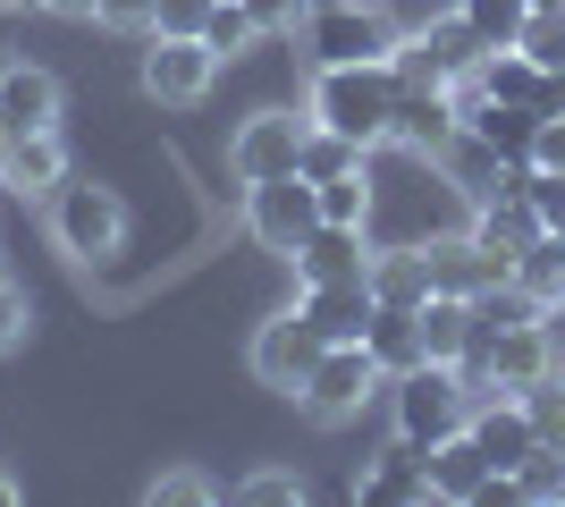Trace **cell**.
<instances>
[{
  "mask_svg": "<svg viewBox=\"0 0 565 507\" xmlns=\"http://www.w3.org/2000/svg\"><path fill=\"white\" fill-rule=\"evenodd\" d=\"M423 465H430V507H481L490 499V457L472 448V432H456V440H439V448H423Z\"/></svg>",
  "mask_w": 565,
  "mask_h": 507,
  "instance_id": "obj_16",
  "label": "cell"
},
{
  "mask_svg": "<svg viewBox=\"0 0 565 507\" xmlns=\"http://www.w3.org/2000/svg\"><path fill=\"white\" fill-rule=\"evenodd\" d=\"M68 145H60V127H34V136H9L0 145V194H34V203H51V187L68 178Z\"/></svg>",
  "mask_w": 565,
  "mask_h": 507,
  "instance_id": "obj_13",
  "label": "cell"
},
{
  "mask_svg": "<svg viewBox=\"0 0 565 507\" xmlns=\"http://www.w3.org/2000/svg\"><path fill=\"white\" fill-rule=\"evenodd\" d=\"M372 271H363V279H321V288H305L296 296V314L312 321V330H321V347H338V338H363L372 330Z\"/></svg>",
  "mask_w": 565,
  "mask_h": 507,
  "instance_id": "obj_15",
  "label": "cell"
},
{
  "mask_svg": "<svg viewBox=\"0 0 565 507\" xmlns=\"http://www.w3.org/2000/svg\"><path fill=\"white\" fill-rule=\"evenodd\" d=\"M372 161V152L354 145V136H338V127H305V152H296V169H305L312 187H321V178H347V169H363Z\"/></svg>",
  "mask_w": 565,
  "mask_h": 507,
  "instance_id": "obj_25",
  "label": "cell"
},
{
  "mask_svg": "<svg viewBox=\"0 0 565 507\" xmlns=\"http://www.w3.org/2000/svg\"><path fill=\"white\" fill-rule=\"evenodd\" d=\"M43 9H51V18H94L102 0H43Z\"/></svg>",
  "mask_w": 565,
  "mask_h": 507,
  "instance_id": "obj_41",
  "label": "cell"
},
{
  "mask_svg": "<svg viewBox=\"0 0 565 507\" xmlns=\"http://www.w3.org/2000/svg\"><path fill=\"white\" fill-rule=\"evenodd\" d=\"M51 245L68 254V263H110L118 245H127V194L110 187V178H60L51 187Z\"/></svg>",
  "mask_w": 565,
  "mask_h": 507,
  "instance_id": "obj_2",
  "label": "cell"
},
{
  "mask_svg": "<svg viewBox=\"0 0 565 507\" xmlns=\"http://www.w3.org/2000/svg\"><path fill=\"white\" fill-rule=\"evenodd\" d=\"M372 296H380V305H423V296H430V263H423V245H414V237L372 245Z\"/></svg>",
  "mask_w": 565,
  "mask_h": 507,
  "instance_id": "obj_22",
  "label": "cell"
},
{
  "mask_svg": "<svg viewBox=\"0 0 565 507\" xmlns=\"http://www.w3.org/2000/svg\"><path fill=\"white\" fill-rule=\"evenodd\" d=\"M9 60H18V51H9V25H0V76H9Z\"/></svg>",
  "mask_w": 565,
  "mask_h": 507,
  "instance_id": "obj_44",
  "label": "cell"
},
{
  "mask_svg": "<svg viewBox=\"0 0 565 507\" xmlns=\"http://www.w3.org/2000/svg\"><path fill=\"white\" fill-rule=\"evenodd\" d=\"M515 499H532V507H565V440H541V448L515 465Z\"/></svg>",
  "mask_w": 565,
  "mask_h": 507,
  "instance_id": "obj_28",
  "label": "cell"
},
{
  "mask_svg": "<svg viewBox=\"0 0 565 507\" xmlns=\"http://www.w3.org/2000/svg\"><path fill=\"white\" fill-rule=\"evenodd\" d=\"M523 51H532L541 68H565V9H557V18H532V25H523Z\"/></svg>",
  "mask_w": 565,
  "mask_h": 507,
  "instance_id": "obj_36",
  "label": "cell"
},
{
  "mask_svg": "<svg viewBox=\"0 0 565 507\" xmlns=\"http://www.w3.org/2000/svg\"><path fill=\"white\" fill-rule=\"evenodd\" d=\"M388 423H397V440H414V448H439V440H456L472 423V389L456 381V363H414V372H397L388 381Z\"/></svg>",
  "mask_w": 565,
  "mask_h": 507,
  "instance_id": "obj_3",
  "label": "cell"
},
{
  "mask_svg": "<svg viewBox=\"0 0 565 507\" xmlns=\"http://www.w3.org/2000/svg\"><path fill=\"white\" fill-rule=\"evenodd\" d=\"M228 499H236V507H287V499H305V474H287V465H262V474H245Z\"/></svg>",
  "mask_w": 565,
  "mask_h": 507,
  "instance_id": "obj_33",
  "label": "cell"
},
{
  "mask_svg": "<svg viewBox=\"0 0 565 507\" xmlns=\"http://www.w3.org/2000/svg\"><path fill=\"white\" fill-rule=\"evenodd\" d=\"M541 338H548V372H565V296L541 305Z\"/></svg>",
  "mask_w": 565,
  "mask_h": 507,
  "instance_id": "obj_40",
  "label": "cell"
},
{
  "mask_svg": "<svg viewBox=\"0 0 565 507\" xmlns=\"http://www.w3.org/2000/svg\"><path fill=\"white\" fill-rule=\"evenodd\" d=\"M18 499H25V483L9 474V465H0V507H18Z\"/></svg>",
  "mask_w": 565,
  "mask_h": 507,
  "instance_id": "obj_42",
  "label": "cell"
},
{
  "mask_svg": "<svg viewBox=\"0 0 565 507\" xmlns=\"http://www.w3.org/2000/svg\"><path fill=\"white\" fill-rule=\"evenodd\" d=\"M414 314H423V356L430 363H456L472 347V296H439V288H430Z\"/></svg>",
  "mask_w": 565,
  "mask_h": 507,
  "instance_id": "obj_23",
  "label": "cell"
},
{
  "mask_svg": "<svg viewBox=\"0 0 565 507\" xmlns=\"http://www.w3.org/2000/svg\"><path fill=\"white\" fill-rule=\"evenodd\" d=\"M557 9H565V0H532V18H557Z\"/></svg>",
  "mask_w": 565,
  "mask_h": 507,
  "instance_id": "obj_45",
  "label": "cell"
},
{
  "mask_svg": "<svg viewBox=\"0 0 565 507\" xmlns=\"http://www.w3.org/2000/svg\"><path fill=\"white\" fill-rule=\"evenodd\" d=\"M0 279H9V263H0Z\"/></svg>",
  "mask_w": 565,
  "mask_h": 507,
  "instance_id": "obj_46",
  "label": "cell"
},
{
  "mask_svg": "<svg viewBox=\"0 0 565 507\" xmlns=\"http://www.w3.org/2000/svg\"><path fill=\"white\" fill-rule=\"evenodd\" d=\"M143 102H161V110H203L220 85V51L203 34H143V68H136Z\"/></svg>",
  "mask_w": 565,
  "mask_h": 507,
  "instance_id": "obj_5",
  "label": "cell"
},
{
  "mask_svg": "<svg viewBox=\"0 0 565 507\" xmlns=\"http://www.w3.org/2000/svg\"><path fill=\"white\" fill-rule=\"evenodd\" d=\"M465 136L481 152H498V161H532V136H541V110H523V102H472L465 110Z\"/></svg>",
  "mask_w": 565,
  "mask_h": 507,
  "instance_id": "obj_20",
  "label": "cell"
},
{
  "mask_svg": "<svg viewBox=\"0 0 565 507\" xmlns=\"http://www.w3.org/2000/svg\"><path fill=\"white\" fill-rule=\"evenodd\" d=\"M472 448L490 457V474H515L532 448H541V432H532V414H523V398H507V389H490V398H472Z\"/></svg>",
  "mask_w": 565,
  "mask_h": 507,
  "instance_id": "obj_10",
  "label": "cell"
},
{
  "mask_svg": "<svg viewBox=\"0 0 565 507\" xmlns=\"http://www.w3.org/2000/svg\"><path fill=\"white\" fill-rule=\"evenodd\" d=\"M354 499L363 507H430V465L414 440H388L363 474H354Z\"/></svg>",
  "mask_w": 565,
  "mask_h": 507,
  "instance_id": "obj_14",
  "label": "cell"
},
{
  "mask_svg": "<svg viewBox=\"0 0 565 507\" xmlns=\"http://www.w3.org/2000/svg\"><path fill=\"white\" fill-rule=\"evenodd\" d=\"M296 34H305L312 68H347V60H388L397 51V18L380 0H312Z\"/></svg>",
  "mask_w": 565,
  "mask_h": 507,
  "instance_id": "obj_4",
  "label": "cell"
},
{
  "mask_svg": "<svg viewBox=\"0 0 565 507\" xmlns=\"http://www.w3.org/2000/svg\"><path fill=\"white\" fill-rule=\"evenodd\" d=\"M305 119H312V127H338V136H354L363 152H380L388 136H397V68H388V60H347V68H312Z\"/></svg>",
  "mask_w": 565,
  "mask_h": 507,
  "instance_id": "obj_1",
  "label": "cell"
},
{
  "mask_svg": "<svg viewBox=\"0 0 565 507\" xmlns=\"http://www.w3.org/2000/svg\"><path fill=\"white\" fill-rule=\"evenodd\" d=\"M523 203H532V220H541L548 237H565V169H523Z\"/></svg>",
  "mask_w": 565,
  "mask_h": 507,
  "instance_id": "obj_31",
  "label": "cell"
},
{
  "mask_svg": "<svg viewBox=\"0 0 565 507\" xmlns=\"http://www.w3.org/2000/svg\"><path fill=\"white\" fill-rule=\"evenodd\" d=\"M25 330H34V305H25V288H18V279H0V356H18V347H25Z\"/></svg>",
  "mask_w": 565,
  "mask_h": 507,
  "instance_id": "obj_35",
  "label": "cell"
},
{
  "mask_svg": "<svg viewBox=\"0 0 565 507\" xmlns=\"http://www.w3.org/2000/svg\"><path fill=\"white\" fill-rule=\"evenodd\" d=\"M203 18H212V0H161L152 34H203Z\"/></svg>",
  "mask_w": 565,
  "mask_h": 507,
  "instance_id": "obj_38",
  "label": "cell"
},
{
  "mask_svg": "<svg viewBox=\"0 0 565 507\" xmlns=\"http://www.w3.org/2000/svg\"><path fill=\"white\" fill-rule=\"evenodd\" d=\"M363 347H372V363L388 372V381H397V372H414V363H423V314H414V305H372Z\"/></svg>",
  "mask_w": 565,
  "mask_h": 507,
  "instance_id": "obj_21",
  "label": "cell"
},
{
  "mask_svg": "<svg viewBox=\"0 0 565 507\" xmlns=\"http://www.w3.org/2000/svg\"><path fill=\"white\" fill-rule=\"evenodd\" d=\"M0 9H9V18H34V9H43V0H0Z\"/></svg>",
  "mask_w": 565,
  "mask_h": 507,
  "instance_id": "obj_43",
  "label": "cell"
},
{
  "mask_svg": "<svg viewBox=\"0 0 565 507\" xmlns=\"http://www.w3.org/2000/svg\"><path fill=\"white\" fill-rule=\"evenodd\" d=\"M287 263H296V288H321V279H363V271H372V229H330V220H321V229H312Z\"/></svg>",
  "mask_w": 565,
  "mask_h": 507,
  "instance_id": "obj_17",
  "label": "cell"
},
{
  "mask_svg": "<svg viewBox=\"0 0 565 507\" xmlns=\"http://www.w3.org/2000/svg\"><path fill=\"white\" fill-rule=\"evenodd\" d=\"M465 229H472V245H481V254H498L507 271H515L523 245H541V237H548L541 220H532V203H523V194H490V203H472Z\"/></svg>",
  "mask_w": 565,
  "mask_h": 507,
  "instance_id": "obj_19",
  "label": "cell"
},
{
  "mask_svg": "<svg viewBox=\"0 0 565 507\" xmlns=\"http://www.w3.org/2000/svg\"><path fill=\"white\" fill-rule=\"evenodd\" d=\"M60 76L43 68V60H9V76H0V145L9 136H34V127H60Z\"/></svg>",
  "mask_w": 565,
  "mask_h": 507,
  "instance_id": "obj_12",
  "label": "cell"
},
{
  "mask_svg": "<svg viewBox=\"0 0 565 507\" xmlns=\"http://www.w3.org/2000/svg\"><path fill=\"white\" fill-rule=\"evenodd\" d=\"M245 9H254L262 43H270V34H296V25H305V9H312V0H245Z\"/></svg>",
  "mask_w": 565,
  "mask_h": 507,
  "instance_id": "obj_37",
  "label": "cell"
},
{
  "mask_svg": "<svg viewBox=\"0 0 565 507\" xmlns=\"http://www.w3.org/2000/svg\"><path fill=\"white\" fill-rule=\"evenodd\" d=\"M203 43L220 51V68H236V60H245V51L262 43L254 9H245V0H212V18H203Z\"/></svg>",
  "mask_w": 565,
  "mask_h": 507,
  "instance_id": "obj_29",
  "label": "cell"
},
{
  "mask_svg": "<svg viewBox=\"0 0 565 507\" xmlns=\"http://www.w3.org/2000/svg\"><path fill=\"white\" fill-rule=\"evenodd\" d=\"M228 490L203 474V465H161L152 483H143V507H220Z\"/></svg>",
  "mask_w": 565,
  "mask_h": 507,
  "instance_id": "obj_26",
  "label": "cell"
},
{
  "mask_svg": "<svg viewBox=\"0 0 565 507\" xmlns=\"http://www.w3.org/2000/svg\"><path fill=\"white\" fill-rule=\"evenodd\" d=\"M532 161H541V169H565V110H557V119H541V136H532Z\"/></svg>",
  "mask_w": 565,
  "mask_h": 507,
  "instance_id": "obj_39",
  "label": "cell"
},
{
  "mask_svg": "<svg viewBox=\"0 0 565 507\" xmlns=\"http://www.w3.org/2000/svg\"><path fill=\"white\" fill-rule=\"evenodd\" d=\"M312 363H321V330H312L296 305H287V314H270V321H254V338H245V372H254L270 398H296Z\"/></svg>",
  "mask_w": 565,
  "mask_h": 507,
  "instance_id": "obj_9",
  "label": "cell"
},
{
  "mask_svg": "<svg viewBox=\"0 0 565 507\" xmlns=\"http://www.w3.org/2000/svg\"><path fill=\"white\" fill-rule=\"evenodd\" d=\"M321 229V194H312L305 169H287V178H262V187H245V237L262 245V254H296V245Z\"/></svg>",
  "mask_w": 565,
  "mask_h": 507,
  "instance_id": "obj_7",
  "label": "cell"
},
{
  "mask_svg": "<svg viewBox=\"0 0 565 507\" xmlns=\"http://www.w3.org/2000/svg\"><path fill=\"white\" fill-rule=\"evenodd\" d=\"M321 220H330V229H372L380 220V187H372V161L363 169H347V178H321Z\"/></svg>",
  "mask_w": 565,
  "mask_h": 507,
  "instance_id": "obj_24",
  "label": "cell"
},
{
  "mask_svg": "<svg viewBox=\"0 0 565 507\" xmlns=\"http://www.w3.org/2000/svg\"><path fill=\"white\" fill-rule=\"evenodd\" d=\"M305 110H279V102H262V110H245V119L228 127V178L236 187H262V178H287L296 169V152H305Z\"/></svg>",
  "mask_w": 565,
  "mask_h": 507,
  "instance_id": "obj_8",
  "label": "cell"
},
{
  "mask_svg": "<svg viewBox=\"0 0 565 507\" xmlns=\"http://www.w3.org/2000/svg\"><path fill=\"white\" fill-rule=\"evenodd\" d=\"M472 18V34L490 51H507V43H523V25H532V0H456Z\"/></svg>",
  "mask_w": 565,
  "mask_h": 507,
  "instance_id": "obj_30",
  "label": "cell"
},
{
  "mask_svg": "<svg viewBox=\"0 0 565 507\" xmlns=\"http://www.w3.org/2000/svg\"><path fill=\"white\" fill-rule=\"evenodd\" d=\"M515 288L532 296V305H557L565 296V237H541L515 254Z\"/></svg>",
  "mask_w": 565,
  "mask_h": 507,
  "instance_id": "obj_27",
  "label": "cell"
},
{
  "mask_svg": "<svg viewBox=\"0 0 565 507\" xmlns=\"http://www.w3.org/2000/svg\"><path fill=\"white\" fill-rule=\"evenodd\" d=\"M380 389H388V372L372 363V347H363V338H338V347H321V363L305 372L296 406H305L312 423H354Z\"/></svg>",
  "mask_w": 565,
  "mask_h": 507,
  "instance_id": "obj_6",
  "label": "cell"
},
{
  "mask_svg": "<svg viewBox=\"0 0 565 507\" xmlns=\"http://www.w3.org/2000/svg\"><path fill=\"white\" fill-rule=\"evenodd\" d=\"M152 18H161V0H102V9H94L102 34H136V43L152 34Z\"/></svg>",
  "mask_w": 565,
  "mask_h": 507,
  "instance_id": "obj_34",
  "label": "cell"
},
{
  "mask_svg": "<svg viewBox=\"0 0 565 507\" xmlns=\"http://www.w3.org/2000/svg\"><path fill=\"white\" fill-rule=\"evenodd\" d=\"M456 136H465V119H456L448 85H397V136L388 145H405L414 161H439Z\"/></svg>",
  "mask_w": 565,
  "mask_h": 507,
  "instance_id": "obj_11",
  "label": "cell"
},
{
  "mask_svg": "<svg viewBox=\"0 0 565 507\" xmlns=\"http://www.w3.org/2000/svg\"><path fill=\"white\" fill-rule=\"evenodd\" d=\"M523 414H532V432L541 440H565V372H541L532 389H515Z\"/></svg>",
  "mask_w": 565,
  "mask_h": 507,
  "instance_id": "obj_32",
  "label": "cell"
},
{
  "mask_svg": "<svg viewBox=\"0 0 565 507\" xmlns=\"http://www.w3.org/2000/svg\"><path fill=\"white\" fill-rule=\"evenodd\" d=\"M414 245H423L430 288H439V296H481L490 279H515L498 254H481V245H472V229H465V237H414Z\"/></svg>",
  "mask_w": 565,
  "mask_h": 507,
  "instance_id": "obj_18",
  "label": "cell"
}]
</instances>
